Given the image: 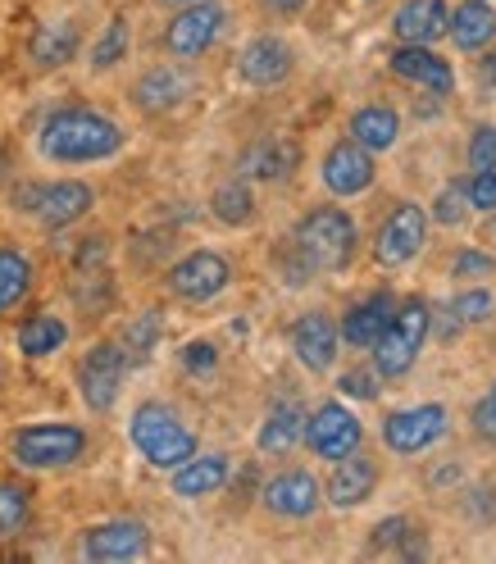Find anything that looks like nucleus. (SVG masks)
Returning <instances> with one entry per match:
<instances>
[{
  "mask_svg": "<svg viewBox=\"0 0 496 564\" xmlns=\"http://www.w3.org/2000/svg\"><path fill=\"white\" fill-rule=\"evenodd\" d=\"M32 160L42 169H96V164H115L119 155H128L132 132L128 123L91 100H64L55 110H46L28 137Z\"/></svg>",
  "mask_w": 496,
  "mask_h": 564,
  "instance_id": "nucleus-1",
  "label": "nucleus"
},
{
  "mask_svg": "<svg viewBox=\"0 0 496 564\" xmlns=\"http://www.w3.org/2000/svg\"><path fill=\"white\" fill-rule=\"evenodd\" d=\"M288 241L301 251V260L314 269V278H333V273H346L360 256V219L356 209L346 200H319V205H305L301 215L292 219V232Z\"/></svg>",
  "mask_w": 496,
  "mask_h": 564,
  "instance_id": "nucleus-2",
  "label": "nucleus"
},
{
  "mask_svg": "<svg viewBox=\"0 0 496 564\" xmlns=\"http://www.w3.org/2000/svg\"><path fill=\"white\" fill-rule=\"evenodd\" d=\"M91 429L78 419H28L6 433V460L19 474H68L87 465Z\"/></svg>",
  "mask_w": 496,
  "mask_h": 564,
  "instance_id": "nucleus-3",
  "label": "nucleus"
},
{
  "mask_svg": "<svg viewBox=\"0 0 496 564\" xmlns=\"http://www.w3.org/2000/svg\"><path fill=\"white\" fill-rule=\"evenodd\" d=\"M123 433H128V446L132 455L147 469L155 474H169V469H179L187 455L201 451V433L192 429V419L164 401V397H147V401H137L128 410V423H123Z\"/></svg>",
  "mask_w": 496,
  "mask_h": 564,
  "instance_id": "nucleus-4",
  "label": "nucleus"
},
{
  "mask_svg": "<svg viewBox=\"0 0 496 564\" xmlns=\"http://www.w3.org/2000/svg\"><path fill=\"white\" fill-rule=\"evenodd\" d=\"M100 192L83 173H42L10 187V209L42 232H68L83 219H91Z\"/></svg>",
  "mask_w": 496,
  "mask_h": 564,
  "instance_id": "nucleus-5",
  "label": "nucleus"
},
{
  "mask_svg": "<svg viewBox=\"0 0 496 564\" xmlns=\"http://www.w3.org/2000/svg\"><path fill=\"white\" fill-rule=\"evenodd\" d=\"M429 341H433V301L406 296V301H397L392 319H387V328L378 333V341L365 350V356L382 382H401L419 369Z\"/></svg>",
  "mask_w": 496,
  "mask_h": 564,
  "instance_id": "nucleus-6",
  "label": "nucleus"
},
{
  "mask_svg": "<svg viewBox=\"0 0 496 564\" xmlns=\"http://www.w3.org/2000/svg\"><path fill=\"white\" fill-rule=\"evenodd\" d=\"M233 282H237V264L219 246H187L160 273L164 296L179 305H215L219 296L233 292Z\"/></svg>",
  "mask_w": 496,
  "mask_h": 564,
  "instance_id": "nucleus-7",
  "label": "nucleus"
},
{
  "mask_svg": "<svg viewBox=\"0 0 496 564\" xmlns=\"http://www.w3.org/2000/svg\"><path fill=\"white\" fill-rule=\"evenodd\" d=\"M233 28V6L228 0H192L183 10H169L160 23V55L201 64L215 51Z\"/></svg>",
  "mask_w": 496,
  "mask_h": 564,
  "instance_id": "nucleus-8",
  "label": "nucleus"
},
{
  "mask_svg": "<svg viewBox=\"0 0 496 564\" xmlns=\"http://www.w3.org/2000/svg\"><path fill=\"white\" fill-rule=\"evenodd\" d=\"M433 241V219H429V205L414 200V196H401L387 215L378 219L374 237H369V260L382 269V273H397V269H410Z\"/></svg>",
  "mask_w": 496,
  "mask_h": 564,
  "instance_id": "nucleus-9",
  "label": "nucleus"
},
{
  "mask_svg": "<svg viewBox=\"0 0 496 564\" xmlns=\"http://www.w3.org/2000/svg\"><path fill=\"white\" fill-rule=\"evenodd\" d=\"M128 378H132V365L123 356L119 337H96L74 365V392L91 419H110L123 401Z\"/></svg>",
  "mask_w": 496,
  "mask_h": 564,
  "instance_id": "nucleus-10",
  "label": "nucleus"
},
{
  "mask_svg": "<svg viewBox=\"0 0 496 564\" xmlns=\"http://www.w3.org/2000/svg\"><path fill=\"white\" fill-rule=\"evenodd\" d=\"M201 91V64L187 59H151L147 68H137V78L128 83V105L141 119H169Z\"/></svg>",
  "mask_w": 496,
  "mask_h": 564,
  "instance_id": "nucleus-11",
  "label": "nucleus"
},
{
  "mask_svg": "<svg viewBox=\"0 0 496 564\" xmlns=\"http://www.w3.org/2000/svg\"><path fill=\"white\" fill-rule=\"evenodd\" d=\"M451 437V405L446 401H414L387 410L378 423V442L397 460H419Z\"/></svg>",
  "mask_w": 496,
  "mask_h": 564,
  "instance_id": "nucleus-12",
  "label": "nucleus"
},
{
  "mask_svg": "<svg viewBox=\"0 0 496 564\" xmlns=\"http://www.w3.org/2000/svg\"><path fill=\"white\" fill-rule=\"evenodd\" d=\"M369 446V429L360 410L342 401V397H324L305 410V433H301V451L319 465H333L342 455Z\"/></svg>",
  "mask_w": 496,
  "mask_h": 564,
  "instance_id": "nucleus-13",
  "label": "nucleus"
},
{
  "mask_svg": "<svg viewBox=\"0 0 496 564\" xmlns=\"http://www.w3.org/2000/svg\"><path fill=\"white\" fill-rule=\"evenodd\" d=\"M256 506L273 523H310L324 514V478L310 465H278L260 478Z\"/></svg>",
  "mask_w": 496,
  "mask_h": 564,
  "instance_id": "nucleus-14",
  "label": "nucleus"
},
{
  "mask_svg": "<svg viewBox=\"0 0 496 564\" xmlns=\"http://www.w3.org/2000/svg\"><path fill=\"white\" fill-rule=\"evenodd\" d=\"M233 78L246 91H282L296 78V46L278 28L251 32L233 55Z\"/></svg>",
  "mask_w": 496,
  "mask_h": 564,
  "instance_id": "nucleus-15",
  "label": "nucleus"
},
{
  "mask_svg": "<svg viewBox=\"0 0 496 564\" xmlns=\"http://www.w3.org/2000/svg\"><path fill=\"white\" fill-rule=\"evenodd\" d=\"M155 551V533L141 514H110V519H96L78 533L74 555L87 564H132V560H147Z\"/></svg>",
  "mask_w": 496,
  "mask_h": 564,
  "instance_id": "nucleus-16",
  "label": "nucleus"
},
{
  "mask_svg": "<svg viewBox=\"0 0 496 564\" xmlns=\"http://www.w3.org/2000/svg\"><path fill=\"white\" fill-rule=\"evenodd\" d=\"M314 178L324 187V196H333V200H360L378 187V155H369L360 141H351L342 132L319 151Z\"/></svg>",
  "mask_w": 496,
  "mask_h": 564,
  "instance_id": "nucleus-17",
  "label": "nucleus"
},
{
  "mask_svg": "<svg viewBox=\"0 0 496 564\" xmlns=\"http://www.w3.org/2000/svg\"><path fill=\"white\" fill-rule=\"evenodd\" d=\"M87 32L91 28L78 14H42L23 37L28 68L46 78V74H60V68H68V64H78L83 46H87Z\"/></svg>",
  "mask_w": 496,
  "mask_h": 564,
  "instance_id": "nucleus-18",
  "label": "nucleus"
},
{
  "mask_svg": "<svg viewBox=\"0 0 496 564\" xmlns=\"http://www.w3.org/2000/svg\"><path fill=\"white\" fill-rule=\"evenodd\" d=\"M288 350L292 360L301 365V373L310 378H328L342 365V333H337V314L324 305H310L301 310L296 319L288 324Z\"/></svg>",
  "mask_w": 496,
  "mask_h": 564,
  "instance_id": "nucleus-19",
  "label": "nucleus"
},
{
  "mask_svg": "<svg viewBox=\"0 0 496 564\" xmlns=\"http://www.w3.org/2000/svg\"><path fill=\"white\" fill-rule=\"evenodd\" d=\"M378 482H382V455H374L369 446L342 455L324 474V510L351 514V510L369 506L378 497Z\"/></svg>",
  "mask_w": 496,
  "mask_h": 564,
  "instance_id": "nucleus-20",
  "label": "nucleus"
},
{
  "mask_svg": "<svg viewBox=\"0 0 496 564\" xmlns=\"http://www.w3.org/2000/svg\"><path fill=\"white\" fill-rule=\"evenodd\" d=\"M237 474V460L228 451H196L187 455V460L179 469H169L164 474V487H169V497L173 501H183V506H201V501H215L219 491H228Z\"/></svg>",
  "mask_w": 496,
  "mask_h": 564,
  "instance_id": "nucleus-21",
  "label": "nucleus"
},
{
  "mask_svg": "<svg viewBox=\"0 0 496 564\" xmlns=\"http://www.w3.org/2000/svg\"><path fill=\"white\" fill-rule=\"evenodd\" d=\"M387 74L406 87H419L423 96L446 100L455 96V64L438 51V46H410V42H392L387 51Z\"/></svg>",
  "mask_w": 496,
  "mask_h": 564,
  "instance_id": "nucleus-22",
  "label": "nucleus"
},
{
  "mask_svg": "<svg viewBox=\"0 0 496 564\" xmlns=\"http://www.w3.org/2000/svg\"><path fill=\"white\" fill-rule=\"evenodd\" d=\"M296 169H301V147H296L288 132L251 137L237 151V164H233V173H241V178L256 183V187H282Z\"/></svg>",
  "mask_w": 496,
  "mask_h": 564,
  "instance_id": "nucleus-23",
  "label": "nucleus"
},
{
  "mask_svg": "<svg viewBox=\"0 0 496 564\" xmlns=\"http://www.w3.org/2000/svg\"><path fill=\"white\" fill-rule=\"evenodd\" d=\"M301 433H305V405L296 397H273L260 410L251 446H256V455H265V460H288V455L301 451Z\"/></svg>",
  "mask_w": 496,
  "mask_h": 564,
  "instance_id": "nucleus-24",
  "label": "nucleus"
},
{
  "mask_svg": "<svg viewBox=\"0 0 496 564\" xmlns=\"http://www.w3.org/2000/svg\"><path fill=\"white\" fill-rule=\"evenodd\" d=\"M397 292L392 288H374L365 296H356L342 314H337V333H342V350H356V356H365V350L378 341V333L387 328V319H392L397 310Z\"/></svg>",
  "mask_w": 496,
  "mask_h": 564,
  "instance_id": "nucleus-25",
  "label": "nucleus"
},
{
  "mask_svg": "<svg viewBox=\"0 0 496 564\" xmlns=\"http://www.w3.org/2000/svg\"><path fill=\"white\" fill-rule=\"evenodd\" d=\"M351 141H360V147L369 155H392L401 147V137H406V115L397 110L392 100H365L356 105V110L346 115V128H342Z\"/></svg>",
  "mask_w": 496,
  "mask_h": 564,
  "instance_id": "nucleus-26",
  "label": "nucleus"
},
{
  "mask_svg": "<svg viewBox=\"0 0 496 564\" xmlns=\"http://www.w3.org/2000/svg\"><path fill=\"white\" fill-rule=\"evenodd\" d=\"M446 10L451 0H397L387 14V32H392V42L438 46L446 42Z\"/></svg>",
  "mask_w": 496,
  "mask_h": 564,
  "instance_id": "nucleus-27",
  "label": "nucleus"
},
{
  "mask_svg": "<svg viewBox=\"0 0 496 564\" xmlns=\"http://www.w3.org/2000/svg\"><path fill=\"white\" fill-rule=\"evenodd\" d=\"M68 341H74V324H68L60 310H32L14 324V350L32 365L55 360Z\"/></svg>",
  "mask_w": 496,
  "mask_h": 564,
  "instance_id": "nucleus-28",
  "label": "nucleus"
},
{
  "mask_svg": "<svg viewBox=\"0 0 496 564\" xmlns=\"http://www.w3.org/2000/svg\"><path fill=\"white\" fill-rule=\"evenodd\" d=\"M205 209H209V219H215L219 228L246 232V228H256V219H260V192H256V183H246L241 173H228V178H219L215 187H209Z\"/></svg>",
  "mask_w": 496,
  "mask_h": 564,
  "instance_id": "nucleus-29",
  "label": "nucleus"
},
{
  "mask_svg": "<svg viewBox=\"0 0 496 564\" xmlns=\"http://www.w3.org/2000/svg\"><path fill=\"white\" fill-rule=\"evenodd\" d=\"M446 42L460 55H478L496 46V6L492 0H455L446 10Z\"/></svg>",
  "mask_w": 496,
  "mask_h": 564,
  "instance_id": "nucleus-30",
  "label": "nucleus"
},
{
  "mask_svg": "<svg viewBox=\"0 0 496 564\" xmlns=\"http://www.w3.org/2000/svg\"><path fill=\"white\" fill-rule=\"evenodd\" d=\"M132 42H137V32H132V19L119 10L110 14L96 32H87V46H83V64L91 68L96 78L105 74H115V68H123L132 59Z\"/></svg>",
  "mask_w": 496,
  "mask_h": 564,
  "instance_id": "nucleus-31",
  "label": "nucleus"
},
{
  "mask_svg": "<svg viewBox=\"0 0 496 564\" xmlns=\"http://www.w3.org/2000/svg\"><path fill=\"white\" fill-rule=\"evenodd\" d=\"M37 292V260L19 241H0V319L14 314Z\"/></svg>",
  "mask_w": 496,
  "mask_h": 564,
  "instance_id": "nucleus-32",
  "label": "nucleus"
},
{
  "mask_svg": "<svg viewBox=\"0 0 496 564\" xmlns=\"http://www.w3.org/2000/svg\"><path fill=\"white\" fill-rule=\"evenodd\" d=\"M160 341H164V310H160V305H147V310L128 314V324H123V333H119V346H123V356H128L132 369L151 365L155 350H160Z\"/></svg>",
  "mask_w": 496,
  "mask_h": 564,
  "instance_id": "nucleus-33",
  "label": "nucleus"
},
{
  "mask_svg": "<svg viewBox=\"0 0 496 564\" xmlns=\"http://www.w3.org/2000/svg\"><path fill=\"white\" fill-rule=\"evenodd\" d=\"M32 514H37V491L28 478H0V542H19Z\"/></svg>",
  "mask_w": 496,
  "mask_h": 564,
  "instance_id": "nucleus-34",
  "label": "nucleus"
},
{
  "mask_svg": "<svg viewBox=\"0 0 496 564\" xmlns=\"http://www.w3.org/2000/svg\"><path fill=\"white\" fill-rule=\"evenodd\" d=\"M423 205H429V219H433V228H446V232L465 228V224L474 219L470 196H465V178H451V183H442V187L433 192V200H423Z\"/></svg>",
  "mask_w": 496,
  "mask_h": 564,
  "instance_id": "nucleus-35",
  "label": "nucleus"
},
{
  "mask_svg": "<svg viewBox=\"0 0 496 564\" xmlns=\"http://www.w3.org/2000/svg\"><path fill=\"white\" fill-rule=\"evenodd\" d=\"M451 310H455V319L465 328H483V324L496 319V292L483 288V282H465V288L451 296Z\"/></svg>",
  "mask_w": 496,
  "mask_h": 564,
  "instance_id": "nucleus-36",
  "label": "nucleus"
},
{
  "mask_svg": "<svg viewBox=\"0 0 496 564\" xmlns=\"http://www.w3.org/2000/svg\"><path fill=\"white\" fill-rule=\"evenodd\" d=\"M328 378H333L342 401H360L365 405V401H378L382 397V378L374 373V365H346V369L337 365Z\"/></svg>",
  "mask_w": 496,
  "mask_h": 564,
  "instance_id": "nucleus-37",
  "label": "nucleus"
},
{
  "mask_svg": "<svg viewBox=\"0 0 496 564\" xmlns=\"http://www.w3.org/2000/svg\"><path fill=\"white\" fill-rule=\"evenodd\" d=\"M451 278H460V282H483V278H492L496 273V256L492 251H483V246H460V251L451 256Z\"/></svg>",
  "mask_w": 496,
  "mask_h": 564,
  "instance_id": "nucleus-38",
  "label": "nucleus"
},
{
  "mask_svg": "<svg viewBox=\"0 0 496 564\" xmlns=\"http://www.w3.org/2000/svg\"><path fill=\"white\" fill-rule=\"evenodd\" d=\"M219 346L209 341V337H192V341H183V350H179V369L183 373H192V378H209L219 369Z\"/></svg>",
  "mask_w": 496,
  "mask_h": 564,
  "instance_id": "nucleus-39",
  "label": "nucleus"
},
{
  "mask_svg": "<svg viewBox=\"0 0 496 564\" xmlns=\"http://www.w3.org/2000/svg\"><path fill=\"white\" fill-rule=\"evenodd\" d=\"M465 164H470V173H478V169H496V123H474L470 128V141H465Z\"/></svg>",
  "mask_w": 496,
  "mask_h": 564,
  "instance_id": "nucleus-40",
  "label": "nucleus"
},
{
  "mask_svg": "<svg viewBox=\"0 0 496 564\" xmlns=\"http://www.w3.org/2000/svg\"><path fill=\"white\" fill-rule=\"evenodd\" d=\"M465 196H470V209L474 215H496V169H478V173H465Z\"/></svg>",
  "mask_w": 496,
  "mask_h": 564,
  "instance_id": "nucleus-41",
  "label": "nucleus"
},
{
  "mask_svg": "<svg viewBox=\"0 0 496 564\" xmlns=\"http://www.w3.org/2000/svg\"><path fill=\"white\" fill-rule=\"evenodd\" d=\"M414 519L410 514H387V519H378L374 523V533H369V546L374 551H392L401 538H406V528H410Z\"/></svg>",
  "mask_w": 496,
  "mask_h": 564,
  "instance_id": "nucleus-42",
  "label": "nucleus"
},
{
  "mask_svg": "<svg viewBox=\"0 0 496 564\" xmlns=\"http://www.w3.org/2000/svg\"><path fill=\"white\" fill-rule=\"evenodd\" d=\"M470 423H474V433H478L483 442H492V446H496V382L487 387V397L470 410Z\"/></svg>",
  "mask_w": 496,
  "mask_h": 564,
  "instance_id": "nucleus-43",
  "label": "nucleus"
},
{
  "mask_svg": "<svg viewBox=\"0 0 496 564\" xmlns=\"http://www.w3.org/2000/svg\"><path fill=\"white\" fill-rule=\"evenodd\" d=\"M256 6H260V14L273 19V23H292V19H301V14L310 10V0H256Z\"/></svg>",
  "mask_w": 496,
  "mask_h": 564,
  "instance_id": "nucleus-44",
  "label": "nucleus"
},
{
  "mask_svg": "<svg viewBox=\"0 0 496 564\" xmlns=\"http://www.w3.org/2000/svg\"><path fill=\"white\" fill-rule=\"evenodd\" d=\"M392 555H401V560H429V555H433V546H429V538H423V528H419V523H410V528H406V538L392 546Z\"/></svg>",
  "mask_w": 496,
  "mask_h": 564,
  "instance_id": "nucleus-45",
  "label": "nucleus"
},
{
  "mask_svg": "<svg viewBox=\"0 0 496 564\" xmlns=\"http://www.w3.org/2000/svg\"><path fill=\"white\" fill-rule=\"evenodd\" d=\"M478 83L483 87H496V51H478Z\"/></svg>",
  "mask_w": 496,
  "mask_h": 564,
  "instance_id": "nucleus-46",
  "label": "nucleus"
},
{
  "mask_svg": "<svg viewBox=\"0 0 496 564\" xmlns=\"http://www.w3.org/2000/svg\"><path fill=\"white\" fill-rule=\"evenodd\" d=\"M151 6H155V10H164V14H169V10H183V6H192V0H151Z\"/></svg>",
  "mask_w": 496,
  "mask_h": 564,
  "instance_id": "nucleus-47",
  "label": "nucleus"
},
{
  "mask_svg": "<svg viewBox=\"0 0 496 564\" xmlns=\"http://www.w3.org/2000/svg\"><path fill=\"white\" fill-rule=\"evenodd\" d=\"M0 382H6V365H0Z\"/></svg>",
  "mask_w": 496,
  "mask_h": 564,
  "instance_id": "nucleus-48",
  "label": "nucleus"
},
{
  "mask_svg": "<svg viewBox=\"0 0 496 564\" xmlns=\"http://www.w3.org/2000/svg\"><path fill=\"white\" fill-rule=\"evenodd\" d=\"M365 6H382V0H365Z\"/></svg>",
  "mask_w": 496,
  "mask_h": 564,
  "instance_id": "nucleus-49",
  "label": "nucleus"
}]
</instances>
